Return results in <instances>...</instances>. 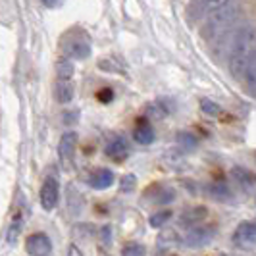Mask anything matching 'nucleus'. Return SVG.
Here are the masks:
<instances>
[{
	"mask_svg": "<svg viewBox=\"0 0 256 256\" xmlns=\"http://www.w3.org/2000/svg\"><path fill=\"white\" fill-rule=\"evenodd\" d=\"M254 42L256 33L252 26L239 27L237 33L233 35L230 50V72L233 74V77L243 79L244 68L254 58Z\"/></svg>",
	"mask_w": 256,
	"mask_h": 256,
	"instance_id": "obj_1",
	"label": "nucleus"
},
{
	"mask_svg": "<svg viewBox=\"0 0 256 256\" xmlns=\"http://www.w3.org/2000/svg\"><path fill=\"white\" fill-rule=\"evenodd\" d=\"M239 6L235 4V0L226 4L224 8H220L216 12H212L210 16H206V24L202 27V33L210 42H216L220 38H224L230 33L231 27H235L237 20H239Z\"/></svg>",
	"mask_w": 256,
	"mask_h": 256,
	"instance_id": "obj_2",
	"label": "nucleus"
},
{
	"mask_svg": "<svg viewBox=\"0 0 256 256\" xmlns=\"http://www.w3.org/2000/svg\"><path fill=\"white\" fill-rule=\"evenodd\" d=\"M62 50L68 58L76 60H85L90 54V38L83 31H70L62 38Z\"/></svg>",
	"mask_w": 256,
	"mask_h": 256,
	"instance_id": "obj_3",
	"label": "nucleus"
},
{
	"mask_svg": "<svg viewBox=\"0 0 256 256\" xmlns=\"http://www.w3.org/2000/svg\"><path fill=\"white\" fill-rule=\"evenodd\" d=\"M233 244L239 250H252L256 244V226L252 222H241L233 233Z\"/></svg>",
	"mask_w": 256,
	"mask_h": 256,
	"instance_id": "obj_4",
	"label": "nucleus"
},
{
	"mask_svg": "<svg viewBox=\"0 0 256 256\" xmlns=\"http://www.w3.org/2000/svg\"><path fill=\"white\" fill-rule=\"evenodd\" d=\"M216 237V228L214 226H194L187 235H185V244L189 248H200L212 243Z\"/></svg>",
	"mask_w": 256,
	"mask_h": 256,
	"instance_id": "obj_5",
	"label": "nucleus"
},
{
	"mask_svg": "<svg viewBox=\"0 0 256 256\" xmlns=\"http://www.w3.org/2000/svg\"><path fill=\"white\" fill-rule=\"evenodd\" d=\"M230 2H233V0H194L189 6V18L192 22H200V20H204L206 16H210L212 12L224 8Z\"/></svg>",
	"mask_w": 256,
	"mask_h": 256,
	"instance_id": "obj_6",
	"label": "nucleus"
},
{
	"mask_svg": "<svg viewBox=\"0 0 256 256\" xmlns=\"http://www.w3.org/2000/svg\"><path fill=\"white\" fill-rule=\"evenodd\" d=\"M26 250L29 256H48L52 252V241L50 237L42 231L29 235L26 241Z\"/></svg>",
	"mask_w": 256,
	"mask_h": 256,
	"instance_id": "obj_7",
	"label": "nucleus"
},
{
	"mask_svg": "<svg viewBox=\"0 0 256 256\" xmlns=\"http://www.w3.org/2000/svg\"><path fill=\"white\" fill-rule=\"evenodd\" d=\"M40 206L46 210V212H52L56 204H58V196H60V189H58V181L54 178H46L42 187H40Z\"/></svg>",
	"mask_w": 256,
	"mask_h": 256,
	"instance_id": "obj_8",
	"label": "nucleus"
},
{
	"mask_svg": "<svg viewBox=\"0 0 256 256\" xmlns=\"http://www.w3.org/2000/svg\"><path fill=\"white\" fill-rule=\"evenodd\" d=\"M76 146H77V133L74 131H68L62 135L60 139V144H58V156L62 160V164L66 168L72 166L74 158H76Z\"/></svg>",
	"mask_w": 256,
	"mask_h": 256,
	"instance_id": "obj_9",
	"label": "nucleus"
},
{
	"mask_svg": "<svg viewBox=\"0 0 256 256\" xmlns=\"http://www.w3.org/2000/svg\"><path fill=\"white\" fill-rule=\"evenodd\" d=\"M116 181V176L112 170H106V168H98L94 172L89 174V185L96 191H102V189H108L112 187Z\"/></svg>",
	"mask_w": 256,
	"mask_h": 256,
	"instance_id": "obj_10",
	"label": "nucleus"
},
{
	"mask_svg": "<svg viewBox=\"0 0 256 256\" xmlns=\"http://www.w3.org/2000/svg\"><path fill=\"white\" fill-rule=\"evenodd\" d=\"M206 216H208V208H206V206H191V208H187V210L181 214L180 224L185 226V228H194V226H198Z\"/></svg>",
	"mask_w": 256,
	"mask_h": 256,
	"instance_id": "obj_11",
	"label": "nucleus"
},
{
	"mask_svg": "<svg viewBox=\"0 0 256 256\" xmlns=\"http://www.w3.org/2000/svg\"><path fill=\"white\" fill-rule=\"evenodd\" d=\"M104 152H106V156H110L112 160L120 162V160H124L129 154V146H128V142H126V139H122V137H112V139L108 141V144H106Z\"/></svg>",
	"mask_w": 256,
	"mask_h": 256,
	"instance_id": "obj_12",
	"label": "nucleus"
},
{
	"mask_svg": "<svg viewBox=\"0 0 256 256\" xmlns=\"http://www.w3.org/2000/svg\"><path fill=\"white\" fill-rule=\"evenodd\" d=\"M148 192H152L150 200L156 204H168V202L176 200V191L172 187H166V185H154L148 189Z\"/></svg>",
	"mask_w": 256,
	"mask_h": 256,
	"instance_id": "obj_13",
	"label": "nucleus"
},
{
	"mask_svg": "<svg viewBox=\"0 0 256 256\" xmlns=\"http://www.w3.org/2000/svg\"><path fill=\"white\" fill-rule=\"evenodd\" d=\"M133 137H135V141L139 142V144H150V142L154 141V129H152V126H150L146 120L139 122V124L135 126Z\"/></svg>",
	"mask_w": 256,
	"mask_h": 256,
	"instance_id": "obj_14",
	"label": "nucleus"
},
{
	"mask_svg": "<svg viewBox=\"0 0 256 256\" xmlns=\"http://www.w3.org/2000/svg\"><path fill=\"white\" fill-rule=\"evenodd\" d=\"M231 176H233V180L237 181L243 189H246V191H252L254 189V176L246 168H233L231 170Z\"/></svg>",
	"mask_w": 256,
	"mask_h": 256,
	"instance_id": "obj_15",
	"label": "nucleus"
},
{
	"mask_svg": "<svg viewBox=\"0 0 256 256\" xmlns=\"http://www.w3.org/2000/svg\"><path fill=\"white\" fill-rule=\"evenodd\" d=\"M56 98L58 102L68 104L74 100V85L70 83V79H60L56 83Z\"/></svg>",
	"mask_w": 256,
	"mask_h": 256,
	"instance_id": "obj_16",
	"label": "nucleus"
},
{
	"mask_svg": "<svg viewBox=\"0 0 256 256\" xmlns=\"http://www.w3.org/2000/svg\"><path fill=\"white\" fill-rule=\"evenodd\" d=\"M208 194L214 198V200H222V202H226V200H230L231 198V191L230 187L226 185V183H212V185H208Z\"/></svg>",
	"mask_w": 256,
	"mask_h": 256,
	"instance_id": "obj_17",
	"label": "nucleus"
},
{
	"mask_svg": "<svg viewBox=\"0 0 256 256\" xmlns=\"http://www.w3.org/2000/svg\"><path fill=\"white\" fill-rule=\"evenodd\" d=\"M172 216H174L172 210H160V212H154L152 216L148 218V224H150V228H164L172 220Z\"/></svg>",
	"mask_w": 256,
	"mask_h": 256,
	"instance_id": "obj_18",
	"label": "nucleus"
},
{
	"mask_svg": "<svg viewBox=\"0 0 256 256\" xmlns=\"http://www.w3.org/2000/svg\"><path fill=\"white\" fill-rule=\"evenodd\" d=\"M24 230V220L22 218H16L12 222V226H10V230H8V235H6V239H8V243L14 244L18 241V237H20V233Z\"/></svg>",
	"mask_w": 256,
	"mask_h": 256,
	"instance_id": "obj_19",
	"label": "nucleus"
},
{
	"mask_svg": "<svg viewBox=\"0 0 256 256\" xmlns=\"http://www.w3.org/2000/svg\"><path fill=\"white\" fill-rule=\"evenodd\" d=\"M122 256H146V248L141 243H129L124 246Z\"/></svg>",
	"mask_w": 256,
	"mask_h": 256,
	"instance_id": "obj_20",
	"label": "nucleus"
},
{
	"mask_svg": "<svg viewBox=\"0 0 256 256\" xmlns=\"http://www.w3.org/2000/svg\"><path fill=\"white\" fill-rule=\"evenodd\" d=\"M58 77L60 79H70L72 77V74H74V66L70 64L68 60H62V62H58Z\"/></svg>",
	"mask_w": 256,
	"mask_h": 256,
	"instance_id": "obj_21",
	"label": "nucleus"
},
{
	"mask_svg": "<svg viewBox=\"0 0 256 256\" xmlns=\"http://www.w3.org/2000/svg\"><path fill=\"white\" fill-rule=\"evenodd\" d=\"M200 108H202V112L208 116H218L222 112V108H220L216 102H212V100H208V98H202V102H200Z\"/></svg>",
	"mask_w": 256,
	"mask_h": 256,
	"instance_id": "obj_22",
	"label": "nucleus"
},
{
	"mask_svg": "<svg viewBox=\"0 0 256 256\" xmlns=\"http://www.w3.org/2000/svg\"><path fill=\"white\" fill-rule=\"evenodd\" d=\"M135 181H137V178L133 176V174H128V176H124L122 178V191L129 192L133 187H135Z\"/></svg>",
	"mask_w": 256,
	"mask_h": 256,
	"instance_id": "obj_23",
	"label": "nucleus"
},
{
	"mask_svg": "<svg viewBox=\"0 0 256 256\" xmlns=\"http://www.w3.org/2000/svg\"><path fill=\"white\" fill-rule=\"evenodd\" d=\"M68 256H83V252L79 250V246H76V244H72V246L68 248Z\"/></svg>",
	"mask_w": 256,
	"mask_h": 256,
	"instance_id": "obj_24",
	"label": "nucleus"
},
{
	"mask_svg": "<svg viewBox=\"0 0 256 256\" xmlns=\"http://www.w3.org/2000/svg\"><path fill=\"white\" fill-rule=\"evenodd\" d=\"M60 2H62V0H42V4H44V6H48V8H56Z\"/></svg>",
	"mask_w": 256,
	"mask_h": 256,
	"instance_id": "obj_25",
	"label": "nucleus"
},
{
	"mask_svg": "<svg viewBox=\"0 0 256 256\" xmlns=\"http://www.w3.org/2000/svg\"><path fill=\"white\" fill-rule=\"evenodd\" d=\"M100 98H106V100H110V98H112V92H110V90H106V92H100Z\"/></svg>",
	"mask_w": 256,
	"mask_h": 256,
	"instance_id": "obj_26",
	"label": "nucleus"
}]
</instances>
